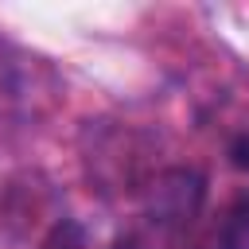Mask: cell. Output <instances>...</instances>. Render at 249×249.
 Instances as JSON below:
<instances>
[{
	"instance_id": "1",
	"label": "cell",
	"mask_w": 249,
	"mask_h": 249,
	"mask_svg": "<svg viewBox=\"0 0 249 249\" xmlns=\"http://www.w3.org/2000/svg\"><path fill=\"white\" fill-rule=\"evenodd\" d=\"M148 202H152V214L160 222H187L198 210V202H202V179L195 171H183V167L163 171L152 183Z\"/></svg>"
},
{
	"instance_id": "2",
	"label": "cell",
	"mask_w": 249,
	"mask_h": 249,
	"mask_svg": "<svg viewBox=\"0 0 249 249\" xmlns=\"http://www.w3.org/2000/svg\"><path fill=\"white\" fill-rule=\"evenodd\" d=\"M35 93V74H31V58L19 54L12 43L0 39V117L23 113L27 97Z\"/></svg>"
},
{
	"instance_id": "3",
	"label": "cell",
	"mask_w": 249,
	"mask_h": 249,
	"mask_svg": "<svg viewBox=\"0 0 249 249\" xmlns=\"http://www.w3.org/2000/svg\"><path fill=\"white\" fill-rule=\"evenodd\" d=\"M214 249H249V198H237L222 214L214 230Z\"/></svg>"
},
{
	"instance_id": "4",
	"label": "cell",
	"mask_w": 249,
	"mask_h": 249,
	"mask_svg": "<svg viewBox=\"0 0 249 249\" xmlns=\"http://www.w3.org/2000/svg\"><path fill=\"white\" fill-rule=\"evenodd\" d=\"M43 249H86L82 226H78V222H58V226L51 230V237L43 241Z\"/></svg>"
},
{
	"instance_id": "5",
	"label": "cell",
	"mask_w": 249,
	"mask_h": 249,
	"mask_svg": "<svg viewBox=\"0 0 249 249\" xmlns=\"http://www.w3.org/2000/svg\"><path fill=\"white\" fill-rule=\"evenodd\" d=\"M230 160H233V167L249 171V132H245V136H237V140L230 144Z\"/></svg>"
},
{
	"instance_id": "6",
	"label": "cell",
	"mask_w": 249,
	"mask_h": 249,
	"mask_svg": "<svg viewBox=\"0 0 249 249\" xmlns=\"http://www.w3.org/2000/svg\"><path fill=\"white\" fill-rule=\"evenodd\" d=\"M117 249H136V245H117Z\"/></svg>"
}]
</instances>
